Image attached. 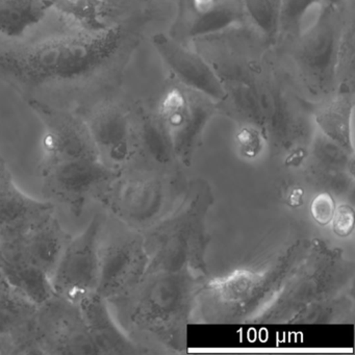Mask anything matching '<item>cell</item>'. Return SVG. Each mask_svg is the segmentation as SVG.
<instances>
[{
	"label": "cell",
	"mask_w": 355,
	"mask_h": 355,
	"mask_svg": "<svg viewBox=\"0 0 355 355\" xmlns=\"http://www.w3.org/2000/svg\"><path fill=\"white\" fill-rule=\"evenodd\" d=\"M353 5H347L344 24L338 47L336 84L338 91L354 92L355 80V30Z\"/></svg>",
	"instance_id": "ac0fdd59"
},
{
	"label": "cell",
	"mask_w": 355,
	"mask_h": 355,
	"mask_svg": "<svg viewBox=\"0 0 355 355\" xmlns=\"http://www.w3.org/2000/svg\"><path fill=\"white\" fill-rule=\"evenodd\" d=\"M246 26L251 24L241 0H178V15L169 34L186 44Z\"/></svg>",
	"instance_id": "52a82bcc"
},
{
	"label": "cell",
	"mask_w": 355,
	"mask_h": 355,
	"mask_svg": "<svg viewBox=\"0 0 355 355\" xmlns=\"http://www.w3.org/2000/svg\"><path fill=\"white\" fill-rule=\"evenodd\" d=\"M36 354H99L80 303L53 294L38 304L35 321Z\"/></svg>",
	"instance_id": "3957f363"
},
{
	"label": "cell",
	"mask_w": 355,
	"mask_h": 355,
	"mask_svg": "<svg viewBox=\"0 0 355 355\" xmlns=\"http://www.w3.org/2000/svg\"><path fill=\"white\" fill-rule=\"evenodd\" d=\"M313 105L315 121L321 130L336 140L347 141L354 109V92L340 90Z\"/></svg>",
	"instance_id": "2e32d148"
},
{
	"label": "cell",
	"mask_w": 355,
	"mask_h": 355,
	"mask_svg": "<svg viewBox=\"0 0 355 355\" xmlns=\"http://www.w3.org/2000/svg\"><path fill=\"white\" fill-rule=\"evenodd\" d=\"M349 0H323V6H330V7H338V6L344 5Z\"/></svg>",
	"instance_id": "603a6c76"
},
{
	"label": "cell",
	"mask_w": 355,
	"mask_h": 355,
	"mask_svg": "<svg viewBox=\"0 0 355 355\" xmlns=\"http://www.w3.org/2000/svg\"><path fill=\"white\" fill-rule=\"evenodd\" d=\"M53 9L51 0H0V35L20 40Z\"/></svg>",
	"instance_id": "9a60e30c"
},
{
	"label": "cell",
	"mask_w": 355,
	"mask_h": 355,
	"mask_svg": "<svg viewBox=\"0 0 355 355\" xmlns=\"http://www.w3.org/2000/svg\"><path fill=\"white\" fill-rule=\"evenodd\" d=\"M99 159L117 171L128 157L132 135V116L114 97L101 101L82 114Z\"/></svg>",
	"instance_id": "8fae6325"
},
{
	"label": "cell",
	"mask_w": 355,
	"mask_h": 355,
	"mask_svg": "<svg viewBox=\"0 0 355 355\" xmlns=\"http://www.w3.org/2000/svg\"><path fill=\"white\" fill-rule=\"evenodd\" d=\"M3 263H5V259H3V253L0 251V268L3 267Z\"/></svg>",
	"instance_id": "cb8c5ba5"
},
{
	"label": "cell",
	"mask_w": 355,
	"mask_h": 355,
	"mask_svg": "<svg viewBox=\"0 0 355 355\" xmlns=\"http://www.w3.org/2000/svg\"><path fill=\"white\" fill-rule=\"evenodd\" d=\"M143 14L132 13L99 32L67 30L0 41V82L24 101L82 115L115 97L124 69L140 41Z\"/></svg>",
	"instance_id": "6da1fadb"
},
{
	"label": "cell",
	"mask_w": 355,
	"mask_h": 355,
	"mask_svg": "<svg viewBox=\"0 0 355 355\" xmlns=\"http://www.w3.org/2000/svg\"><path fill=\"white\" fill-rule=\"evenodd\" d=\"M53 9L68 26L87 32L107 30L132 15L135 12L119 9L101 0H51Z\"/></svg>",
	"instance_id": "4fadbf2b"
},
{
	"label": "cell",
	"mask_w": 355,
	"mask_h": 355,
	"mask_svg": "<svg viewBox=\"0 0 355 355\" xmlns=\"http://www.w3.org/2000/svg\"><path fill=\"white\" fill-rule=\"evenodd\" d=\"M349 1L322 7L315 22L290 44L297 88L313 103L338 92V47Z\"/></svg>",
	"instance_id": "7a4b0ae2"
},
{
	"label": "cell",
	"mask_w": 355,
	"mask_h": 355,
	"mask_svg": "<svg viewBox=\"0 0 355 355\" xmlns=\"http://www.w3.org/2000/svg\"><path fill=\"white\" fill-rule=\"evenodd\" d=\"M78 303L99 354L123 352L125 340L112 319L109 301L98 293H93Z\"/></svg>",
	"instance_id": "5bb4252c"
},
{
	"label": "cell",
	"mask_w": 355,
	"mask_h": 355,
	"mask_svg": "<svg viewBox=\"0 0 355 355\" xmlns=\"http://www.w3.org/2000/svg\"><path fill=\"white\" fill-rule=\"evenodd\" d=\"M101 225L103 220L96 214L80 234L68 241L53 276L55 294L80 302L97 293Z\"/></svg>",
	"instance_id": "5b68a950"
},
{
	"label": "cell",
	"mask_w": 355,
	"mask_h": 355,
	"mask_svg": "<svg viewBox=\"0 0 355 355\" xmlns=\"http://www.w3.org/2000/svg\"><path fill=\"white\" fill-rule=\"evenodd\" d=\"M42 192L73 215H82L91 200H97L117 171L99 159H83L40 167Z\"/></svg>",
	"instance_id": "277c9868"
},
{
	"label": "cell",
	"mask_w": 355,
	"mask_h": 355,
	"mask_svg": "<svg viewBox=\"0 0 355 355\" xmlns=\"http://www.w3.org/2000/svg\"><path fill=\"white\" fill-rule=\"evenodd\" d=\"M323 0H282L277 43L290 45L302 33L305 17L313 8L321 9Z\"/></svg>",
	"instance_id": "d6986e66"
},
{
	"label": "cell",
	"mask_w": 355,
	"mask_h": 355,
	"mask_svg": "<svg viewBox=\"0 0 355 355\" xmlns=\"http://www.w3.org/2000/svg\"><path fill=\"white\" fill-rule=\"evenodd\" d=\"M3 157H0V162H3Z\"/></svg>",
	"instance_id": "d4e9b609"
},
{
	"label": "cell",
	"mask_w": 355,
	"mask_h": 355,
	"mask_svg": "<svg viewBox=\"0 0 355 355\" xmlns=\"http://www.w3.org/2000/svg\"><path fill=\"white\" fill-rule=\"evenodd\" d=\"M352 225V211H349L348 207H340V211L336 214V220H334V230L338 234L345 236L351 232Z\"/></svg>",
	"instance_id": "44dd1931"
},
{
	"label": "cell",
	"mask_w": 355,
	"mask_h": 355,
	"mask_svg": "<svg viewBox=\"0 0 355 355\" xmlns=\"http://www.w3.org/2000/svg\"><path fill=\"white\" fill-rule=\"evenodd\" d=\"M43 126L40 167L83 159H99L80 114L36 101H28Z\"/></svg>",
	"instance_id": "8992f818"
},
{
	"label": "cell",
	"mask_w": 355,
	"mask_h": 355,
	"mask_svg": "<svg viewBox=\"0 0 355 355\" xmlns=\"http://www.w3.org/2000/svg\"><path fill=\"white\" fill-rule=\"evenodd\" d=\"M103 3L112 7L119 8V9L130 10V3L132 0H101Z\"/></svg>",
	"instance_id": "7402d4cb"
},
{
	"label": "cell",
	"mask_w": 355,
	"mask_h": 355,
	"mask_svg": "<svg viewBox=\"0 0 355 355\" xmlns=\"http://www.w3.org/2000/svg\"><path fill=\"white\" fill-rule=\"evenodd\" d=\"M70 238L71 236L55 216H51L15 240L0 246L5 259L3 266H24L45 274L53 282V274Z\"/></svg>",
	"instance_id": "ba28073f"
},
{
	"label": "cell",
	"mask_w": 355,
	"mask_h": 355,
	"mask_svg": "<svg viewBox=\"0 0 355 355\" xmlns=\"http://www.w3.org/2000/svg\"><path fill=\"white\" fill-rule=\"evenodd\" d=\"M282 0H241L251 26L271 49L276 47Z\"/></svg>",
	"instance_id": "e0dca14e"
},
{
	"label": "cell",
	"mask_w": 355,
	"mask_h": 355,
	"mask_svg": "<svg viewBox=\"0 0 355 355\" xmlns=\"http://www.w3.org/2000/svg\"><path fill=\"white\" fill-rule=\"evenodd\" d=\"M332 209L334 203L328 197L320 196L313 205V215L320 223H327L331 219Z\"/></svg>",
	"instance_id": "ffe728a7"
},
{
	"label": "cell",
	"mask_w": 355,
	"mask_h": 355,
	"mask_svg": "<svg viewBox=\"0 0 355 355\" xmlns=\"http://www.w3.org/2000/svg\"><path fill=\"white\" fill-rule=\"evenodd\" d=\"M153 47L176 84L203 95L218 105L224 97L217 74L209 62L188 45L170 34L157 33L153 36Z\"/></svg>",
	"instance_id": "9c48e42d"
},
{
	"label": "cell",
	"mask_w": 355,
	"mask_h": 355,
	"mask_svg": "<svg viewBox=\"0 0 355 355\" xmlns=\"http://www.w3.org/2000/svg\"><path fill=\"white\" fill-rule=\"evenodd\" d=\"M55 205L37 199L16 184L5 162H0V246L55 215Z\"/></svg>",
	"instance_id": "7c38bea8"
},
{
	"label": "cell",
	"mask_w": 355,
	"mask_h": 355,
	"mask_svg": "<svg viewBox=\"0 0 355 355\" xmlns=\"http://www.w3.org/2000/svg\"><path fill=\"white\" fill-rule=\"evenodd\" d=\"M37 309L38 304L0 270V355L36 354Z\"/></svg>",
	"instance_id": "30bf717a"
}]
</instances>
